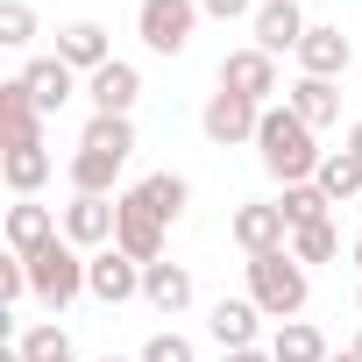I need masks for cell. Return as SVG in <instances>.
<instances>
[{
  "mask_svg": "<svg viewBox=\"0 0 362 362\" xmlns=\"http://www.w3.org/2000/svg\"><path fill=\"white\" fill-rule=\"evenodd\" d=\"M256 156H263V170L277 177V185H313V177H320V135L291 114V107H263V128H256Z\"/></svg>",
  "mask_w": 362,
  "mask_h": 362,
  "instance_id": "cell-1",
  "label": "cell"
},
{
  "mask_svg": "<svg viewBox=\"0 0 362 362\" xmlns=\"http://www.w3.org/2000/svg\"><path fill=\"white\" fill-rule=\"evenodd\" d=\"M249 270V298L263 305V320H298L305 313V298H313V277H305V263L291 256V249H270V256H249L242 263Z\"/></svg>",
  "mask_w": 362,
  "mask_h": 362,
  "instance_id": "cell-2",
  "label": "cell"
},
{
  "mask_svg": "<svg viewBox=\"0 0 362 362\" xmlns=\"http://www.w3.org/2000/svg\"><path fill=\"white\" fill-rule=\"evenodd\" d=\"M22 263H29V298H43L50 313H64V305H78V298L93 291V284H86V263H93V256H86L78 242H64V235L43 242V249L22 256Z\"/></svg>",
  "mask_w": 362,
  "mask_h": 362,
  "instance_id": "cell-3",
  "label": "cell"
},
{
  "mask_svg": "<svg viewBox=\"0 0 362 362\" xmlns=\"http://www.w3.org/2000/svg\"><path fill=\"white\" fill-rule=\"evenodd\" d=\"M199 0H135V36H142V50H156V57H177L192 43V29H199Z\"/></svg>",
  "mask_w": 362,
  "mask_h": 362,
  "instance_id": "cell-4",
  "label": "cell"
},
{
  "mask_svg": "<svg viewBox=\"0 0 362 362\" xmlns=\"http://www.w3.org/2000/svg\"><path fill=\"white\" fill-rule=\"evenodd\" d=\"M199 128H206V142H214V149H235V142H256L263 107H256V100H242V93H206Z\"/></svg>",
  "mask_w": 362,
  "mask_h": 362,
  "instance_id": "cell-5",
  "label": "cell"
},
{
  "mask_svg": "<svg viewBox=\"0 0 362 362\" xmlns=\"http://www.w3.org/2000/svg\"><path fill=\"white\" fill-rule=\"evenodd\" d=\"M114 228H121V199L71 192V206H64V242H78L86 256H100V249H114Z\"/></svg>",
  "mask_w": 362,
  "mask_h": 362,
  "instance_id": "cell-6",
  "label": "cell"
},
{
  "mask_svg": "<svg viewBox=\"0 0 362 362\" xmlns=\"http://www.w3.org/2000/svg\"><path fill=\"white\" fill-rule=\"evenodd\" d=\"M228 235L242 242V256H270V249H291V221H284V206H277V199H249V206H235Z\"/></svg>",
  "mask_w": 362,
  "mask_h": 362,
  "instance_id": "cell-7",
  "label": "cell"
},
{
  "mask_svg": "<svg viewBox=\"0 0 362 362\" xmlns=\"http://www.w3.org/2000/svg\"><path fill=\"white\" fill-rule=\"evenodd\" d=\"M221 93H242V100H256V107H270V93H277V57L270 50H228L221 57Z\"/></svg>",
  "mask_w": 362,
  "mask_h": 362,
  "instance_id": "cell-8",
  "label": "cell"
},
{
  "mask_svg": "<svg viewBox=\"0 0 362 362\" xmlns=\"http://www.w3.org/2000/svg\"><path fill=\"white\" fill-rule=\"evenodd\" d=\"M114 249L135 256V263H163V221L142 206V192L128 185L121 192V228H114Z\"/></svg>",
  "mask_w": 362,
  "mask_h": 362,
  "instance_id": "cell-9",
  "label": "cell"
},
{
  "mask_svg": "<svg viewBox=\"0 0 362 362\" xmlns=\"http://www.w3.org/2000/svg\"><path fill=\"white\" fill-rule=\"evenodd\" d=\"M249 29H256V50H270V57H284V50H291V57H298V43H305V29H313V22H305L298 0H263Z\"/></svg>",
  "mask_w": 362,
  "mask_h": 362,
  "instance_id": "cell-10",
  "label": "cell"
},
{
  "mask_svg": "<svg viewBox=\"0 0 362 362\" xmlns=\"http://www.w3.org/2000/svg\"><path fill=\"white\" fill-rule=\"evenodd\" d=\"M355 64V43L334 29V22H313L305 43H298V78H341Z\"/></svg>",
  "mask_w": 362,
  "mask_h": 362,
  "instance_id": "cell-11",
  "label": "cell"
},
{
  "mask_svg": "<svg viewBox=\"0 0 362 362\" xmlns=\"http://www.w3.org/2000/svg\"><path fill=\"white\" fill-rule=\"evenodd\" d=\"M86 284H93L100 305H128V298H142V263L121 256V249H100V256L86 263Z\"/></svg>",
  "mask_w": 362,
  "mask_h": 362,
  "instance_id": "cell-12",
  "label": "cell"
},
{
  "mask_svg": "<svg viewBox=\"0 0 362 362\" xmlns=\"http://www.w3.org/2000/svg\"><path fill=\"white\" fill-rule=\"evenodd\" d=\"M206 334L221 341V355H235V348H256V341H263V305H256V298H214V313H206Z\"/></svg>",
  "mask_w": 362,
  "mask_h": 362,
  "instance_id": "cell-13",
  "label": "cell"
},
{
  "mask_svg": "<svg viewBox=\"0 0 362 362\" xmlns=\"http://www.w3.org/2000/svg\"><path fill=\"white\" fill-rule=\"evenodd\" d=\"M192 298H199V284H192V270H185V263H142V305H149V313L177 320Z\"/></svg>",
  "mask_w": 362,
  "mask_h": 362,
  "instance_id": "cell-14",
  "label": "cell"
},
{
  "mask_svg": "<svg viewBox=\"0 0 362 362\" xmlns=\"http://www.w3.org/2000/svg\"><path fill=\"white\" fill-rule=\"evenodd\" d=\"M22 86H29L36 114H57L64 100H78V93H86V86H78V71H71L64 57H29V64H22Z\"/></svg>",
  "mask_w": 362,
  "mask_h": 362,
  "instance_id": "cell-15",
  "label": "cell"
},
{
  "mask_svg": "<svg viewBox=\"0 0 362 362\" xmlns=\"http://www.w3.org/2000/svg\"><path fill=\"white\" fill-rule=\"evenodd\" d=\"M86 100H93V114H135V100H142V71H135L128 57H114V64H100V71L86 78Z\"/></svg>",
  "mask_w": 362,
  "mask_h": 362,
  "instance_id": "cell-16",
  "label": "cell"
},
{
  "mask_svg": "<svg viewBox=\"0 0 362 362\" xmlns=\"http://www.w3.org/2000/svg\"><path fill=\"white\" fill-rule=\"evenodd\" d=\"M0 235H8V256H36L43 242H57V235H64V221H57L50 206H36V199H15V206H8V228H0Z\"/></svg>",
  "mask_w": 362,
  "mask_h": 362,
  "instance_id": "cell-17",
  "label": "cell"
},
{
  "mask_svg": "<svg viewBox=\"0 0 362 362\" xmlns=\"http://www.w3.org/2000/svg\"><path fill=\"white\" fill-rule=\"evenodd\" d=\"M57 57H64L78 78H93L100 64H114V43H107L100 22H64V29H57Z\"/></svg>",
  "mask_w": 362,
  "mask_h": 362,
  "instance_id": "cell-18",
  "label": "cell"
},
{
  "mask_svg": "<svg viewBox=\"0 0 362 362\" xmlns=\"http://www.w3.org/2000/svg\"><path fill=\"white\" fill-rule=\"evenodd\" d=\"M284 107H291V114L320 135V128H334V121H341V86H334V78H291Z\"/></svg>",
  "mask_w": 362,
  "mask_h": 362,
  "instance_id": "cell-19",
  "label": "cell"
},
{
  "mask_svg": "<svg viewBox=\"0 0 362 362\" xmlns=\"http://www.w3.org/2000/svg\"><path fill=\"white\" fill-rule=\"evenodd\" d=\"M15 142H43V114H36L22 78L0 86V149H15Z\"/></svg>",
  "mask_w": 362,
  "mask_h": 362,
  "instance_id": "cell-20",
  "label": "cell"
},
{
  "mask_svg": "<svg viewBox=\"0 0 362 362\" xmlns=\"http://www.w3.org/2000/svg\"><path fill=\"white\" fill-rule=\"evenodd\" d=\"M121 163H128V149H93V142H78V156H71V192L114 199V177H121Z\"/></svg>",
  "mask_w": 362,
  "mask_h": 362,
  "instance_id": "cell-21",
  "label": "cell"
},
{
  "mask_svg": "<svg viewBox=\"0 0 362 362\" xmlns=\"http://www.w3.org/2000/svg\"><path fill=\"white\" fill-rule=\"evenodd\" d=\"M0 177H8V192H15V199H36V192H43V177H50V149H43V142H15V149H0Z\"/></svg>",
  "mask_w": 362,
  "mask_h": 362,
  "instance_id": "cell-22",
  "label": "cell"
},
{
  "mask_svg": "<svg viewBox=\"0 0 362 362\" xmlns=\"http://www.w3.org/2000/svg\"><path fill=\"white\" fill-rule=\"evenodd\" d=\"M135 192H142V206H149L163 228H177V221H185V206H192V185H185L177 170H149Z\"/></svg>",
  "mask_w": 362,
  "mask_h": 362,
  "instance_id": "cell-23",
  "label": "cell"
},
{
  "mask_svg": "<svg viewBox=\"0 0 362 362\" xmlns=\"http://www.w3.org/2000/svg\"><path fill=\"white\" fill-rule=\"evenodd\" d=\"M334 348H327V334L313 327V320H284L277 334H270V362H327Z\"/></svg>",
  "mask_w": 362,
  "mask_h": 362,
  "instance_id": "cell-24",
  "label": "cell"
},
{
  "mask_svg": "<svg viewBox=\"0 0 362 362\" xmlns=\"http://www.w3.org/2000/svg\"><path fill=\"white\" fill-rule=\"evenodd\" d=\"M313 185H320L334 206H341V199H362V156H355L348 142H341V149H327V156H320V177H313Z\"/></svg>",
  "mask_w": 362,
  "mask_h": 362,
  "instance_id": "cell-25",
  "label": "cell"
},
{
  "mask_svg": "<svg viewBox=\"0 0 362 362\" xmlns=\"http://www.w3.org/2000/svg\"><path fill=\"white\" fill-rule=\"evenodd\" d=\"M8 341H15L29 362H78V355H71V334H64L57 320H43V327H15Z\"/></svg>",
  "mask_w": 362,
  "mask_h": 362,
  "instance_id": "cell-26",
  "label": "cell"
},
{
  "mask_svg": "<svg viewBox=\"0 0 362 362\" xmlns=\"http://www.w3.org/2000/svg\"><path fill=\"white\" fill-rule=\"evenodd\" d=\"M277 206H284V221H291V235H298V228L327 221V206H334V199H327L320 185H284V192H277Z\"/></svg>",
  "mask_w": 362,
  "mask_h": 362,
  "instance_id": "cell-27",
  "label": "cell"
},
{
  "mask_svg": "<svg viewBox=\"0 0 362 362\" xmlns=\"http://www.w3.org/2000/svg\"><path fill=\"white\" fill-rule=\"evenodd\" d=\"M291 256H298L305 270H313V263H334V256H341V228H334V221L298 228V235H291Z\"/></svg>",
  "mask_w": 362,
  "mask_h": 362,
  "instance_id": "cell-28",
  "label": "cell"
},
{
  "mask_svg": "<svg viewBox=\"0 0 362 362\" xmlns=\"http://www.w3.org/2000/svg\"><path fill=\"white\" fill-rule=\"evenodd\" d=\"M0 43H8V50L36 43V8H29V0H0Z\"/></svg>",
  "mask_w": 362,
  "mask_h": 362,
  "instance_id": "cell-29",
  "label": "cell"
},
{
  "mask_svg": "<svg viewBox=\"0 0 362 362\" xmlns=\"http://www.w3.org/2000/svg\"><path fill=\"white\" fill-rule=\"evenodd\" d=\"M135 362H199V355H192V341H185V334H170V327H163V334H149V341H142V355H135Z\"/></svg>",
  "mask_w": 362,
  "mask_h": 362,
  "instance_id": "cell-30",
  "label": "cell"
},
{
  "mask_svg": "<svg viewBox=\"0 0 362 362\" xmlns=\"http://www.w3.org/2000/svg\"><path fill=\"white\" fill-rule=\"evenodd\" d=\"M15 298H29V263L22 256L0 263V305H15Z\"/></svg>",
  "mask_w": 362,
  "mask_h": 362,
  "instance_id": "cell-31",
  "label": "cell"
},
{
  "mask_svg": "<svg viewBox=\"0 0 362 362\" xmlns=\"http://www.w3.org/2000/svg\"><path fill=\"white\" fill-rule=\"evenodd\" d=\"M199 8H206L214 22H256V8H263V0H199Z\"/></svg>",
  "mask_w": 362,
  "mask_h": 362,
  "instance_id": "cell-32",
  "label": "cell"
},
{
  "mask_svg": "<svg viewBox=\"0 0 362 362\" xmlns=\"http://www.w3.org/2000/svg\"><path fill=\"white\" fill-rule=\"evenodd\" d=\"M221 362H270V348H235V355H221Z\"/></svg>",
  "mask_w": 362,
  "mask_h": 362,
  "instance_id": "cell-33",
  "label": "cell"
},
{
  "mask_svg": "<svg viewBox=\"0 0 362 362\" xmlns=\"http://www.w3.org/2000/svg\"><path fill=\"white\" fill-rule=\"evenodd\" d=\"M348 149H355V156H362V121H355V128H348Z\"/></svg>",
  "mask_w": 362,
  "mask_h": 362,
  "instance_id": "cell-34",
  "label": "cell"
},
{
  "mask_svg": "<svg viewBox=\"0 0 362 362\" xmlns=\"http://www.w3.org/2000/svg\"><path fill=\"white\" fill-rule=\"evenodd\" d=\"M348 355H355V362H362V327H355V341H348Z\"/></svg>",
  "mask_w": 362,
  "mask_h": 362,
  "instance_id": "cell-35",
  "label": "cell"
},
{
  "mask_svg": "<svg viewBox=\"0 0 362 362\" xmlns=\"http://www.w3.org/2000/svg\"><path fill=\"white\" fill-rule=\"evenodd\" d=\"M348 256H355V270H362V235H355V249H348Z\"/></svg>",
  "mask_w": 362,
  "mask_h": 362,
  "instance_id": "cell-36",
  "label": "cell"
},
{
  "mask_svg": "<svg viewBox=\"0 0 362 362\" xmlns=\"http://www.w3.org/2000/svg\"><path fill=\"white\" fill-rule=\"evenodd\" d=\"M327 362H355V355H327Z\"/></svg>",
  "mask_w": 362,
  "mask_h": 362,
  "instance_id": "cell-37",
  "label": "cell"
},
{
  "mask_svg": "<svg viewBox=\"0 0 362 362\" xmlns=\"http://www.w3.org/2000/svg\"><path fill=\"white\" fill-rule=\"evenodd\" d=\"M100 362H128V355H100Z\"/></svg>",
  "mask_w": 362,
  "mask_h": 362,
  "instance_id": "cell-38",
  "label": "cell"
},
{
  "mask_svg": "<svg viewBox=\"0 0 362 362\" xmlns=\"http://www.w3.org/2000/svg\"><path fill=\"white\" fill-rule=\"evenodd\" d=\"M355 214H362V199H355Z\"/></svg>",
  "mask_w": 362,
  "mask_h": 362,
  "instance_id": "cell-39",
  "label": "cell"
},
{
  "mask_svg": "<svg viewBox=\"0 0 362 362\" xmlns=\"http://www.w3.org/2000/svg\"><path fill=\"white\" fill-rule=\"evenodd\" d=\"M355 305H362V291H355Z\"/></svg>",
  "mask_w": 362,
  "mask_h": 362,
  "instance_id": "cell-40",
  "label": "cell"
}]
</instances>
